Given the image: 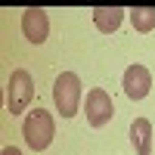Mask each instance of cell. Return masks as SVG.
<instances>
[{
  "label": "cell",
  "mask_w": 155,
  "mask_h": 155,
  "mask_svg": "<svg viewBox=\"0 0 155 155\" xmlns=\"http://www.w3.org/2000/svg\"><path fill=\"white\" fill-rule=\"evenodd\" d=\"M53 102L62 118H74L81 109V78L74 71H62L53 81Z\"/></svg>",
  "instance_id": "7a4b0ae2"
},
{
  "label": "cell",
  "mask_w": 155,
  "mask_h": 155,
  "mask_svg": "<svg viewBox=\"0 0 155 155\" xmlns=\"http://www.w3.org/2000/svg\"><path fill=\"white\" fill-rule=\"evenodd\" d=\"M0 155H22V152H19L16 146H6V149H3V152H0Z\"/></svg>",
  "instance_id": "30bf717a"
},
{
  "label": "cell",
  "mask_w": 155,
  "mask_h": 155,
  "mask_svg": "<svg viewBox=\"0 0 155 155\" xmlns=\"http://www.w3.org/2000/svg\"><path fill=\"white\" fill-rule=\"evenodd\" d=\"M130 22H134V28L137 31H152L155 28V6H134L130 9Z\"/></svg>",
  "instance_id": "9c48e42d"
},
{
  "label": "cell",
  "mask_w": 155,
  "mask_h": 155,
  "mask_svg": "<svg viewBox=\"0 0 155 155\" xmlns=\"http://www.w3.org/2000/svg\"><path fill=\"white\" fill-rule=\"evenodd\" d=\"M124 22V9L118 6H96L93 9V25L102 31V34H115Z\"/></svg>",
  "instance_id": "ba28073f"
},
{
  "label": "cell",
  "mask_w": 155,
  "mask_h": 155,
  "mask_svg": "<svg viewBox=\"0 0 155 155\" xmlns=\"http://www.w3.org/2000/svg\"><path fill=\"white\" fill-rule=\"evenodd\" d=\"M121 87H124V93L130 96V99H146L149 87H152V74H149V68H146V65H127Z\"/></svg>",
  "instance_id": "8992f818"
},
{
  "label": "cell",
  "mask_w": 155,
  "mask_h": 155,
  "mask_svg": "<svg viewBox=\"0 0 155 155\" xmlns=\"http://www.w3.org/2000/svg\"><path fill=\"white\" fill-rule=\"evenodd\" d=\"M34 99V81L25 68H16L9 74V96H6V112L9 115H19L31 106Z\"/></svg>",
  "instance_id": "3957f363"
},
{
  "label": "cell",
  "mask_w": 155,
  "mask_h": 155,
  "mask_svg": "<svg viewBox=\"0 0 155 155\" xmlns=\"http://www.w3.org/2000/svg\"><path fill=\"white\" fill-rule=\"evenodd\" d=\"M84 115H87V124L90 127H106L115 115V106H112V96L106 90L93 87L87 93V102H84Z\"/></svg>",
  "instance_id": "277c9868"
},
{
  "label": "cell",
  "mask_w": 155,
  "mask_h": 155,
  "mask_svg": "<svg viewBox=\"0 0 155 155\" xmlns=\"http://www.w3.org/2000/svg\"><path fill=\"white\" fill-rule=\"evenodd\" d=\"M22 34L28 37L31 44H44L47 34H50V19H47V12L37 9V6H28V9L22 12Z\"/></svg>",
  "instance_id": "5b68a950"
},
{
  "label": "cell",
  "mask_w": 155,
  "mask_h": 155,
  "mask_svg": "<svg viewBox=\"0 0 155 155\" xmlns=\"http://www.w3.org/2000/svg\"><path fill=\"white\" fill-rule=\"evenodd\" d=\"M130 143L137 155H152V121L149 118H134L130 124Z\"/></svg>",
  "instance_id": "52a82bcc"
},
{
  "label": "cell",
  "mask_w": 155,
  "mask_h": 155,
  "mask_svg": "<svg viewBox=\"0 0 155 155\" xmlns=\"http://www.w3.org/2000/svg\"><path fill=\"white\" fill-rule=\"evenodd\" d=\"M22 137H25V143H28V149L44 152L50 143H53V137H56L53 115L44 112V109H31L28 118H25V124H22Z\"/></svg>",
  "instance_id": "6da1fadb"
}]
</instances>
